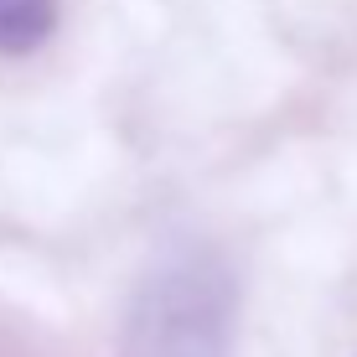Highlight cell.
I'll return each mask as SVG.
<instances>
[{
  "mask_svg": "<svg viewBox=\"0 0 357 357\" xmlns=\"http://www.w3.org/2000/svg\"><path fill=\"white\" fill-rule=\"evenodd\" d=\"M233 301V275L213 249H171L135 290L125 357H228Z\"/></svg>",
  "mask_w": 357,
  "mask_h": 357,
  "instance_id": "6da1fadb",
  "label": "cell"
},
{
  "mask_svg": "<svg viewBox=\"0 0 357 357\" xmlns=\"http://www.w3.org/2000/svg\"><path fill=\"white\" fill-rule=\"evenodd\" d=\"M57 0H0V52L26 57L52 36Z\"/></svg>",
  "mask_w": 357,
  "mask_h": 357,
  "instance_id": "7a4b0ae2",
  "label": "cell"
}]
</instances>
